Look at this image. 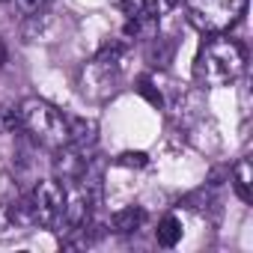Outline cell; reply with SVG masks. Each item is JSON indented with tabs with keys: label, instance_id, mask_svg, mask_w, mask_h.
<instances>
[{
	"label": "cell",
	"instance_id": "obj_1",
	"mask_svg": "<svg viewBox=\"0 0 253 253\" xmlns=\"http://www.w3.org/2000/svg\"><path fill=\"white\" fill-rule=\"evenodd\" d=\"M244 72V51L232 39H209L200 45L194 60V78L203 86H226Z\"/></svg>",
	"mask_w": 253,
	"mask_h": 253
},
{
	"label": "cell",
	"instance_id": "obj_2",
	"mask_svg": "<svg viewBox=\"0 0 253 253\" xmlns=\"http://www.w3.org/2000/svg\"><path fill=\"white\" fill-rule=\"evenodd\" d=\"M18 116H21V128L30 131L39 143L57 149L63 143H69V119L48 101L42 98H24L18 104Z\"/></svg>",
	"mask_w": 253,
	"mask_h": 253
},
{
	"label": "cell",
	"instance_id": "obj_3",
	"mask_svg": "<svg viewBox=\"0 0 253 253\" xmlns=\"http://www.w3.org/2000/svg\"><path fill=\"white\" fill-rule=\"evenodd\" d=\"M247 0H188V18L197 30L217 36L238 24Z\"/></svg>",
	"mask_w": 253,
	"mask_h": 253
},
{
	"label": "cell",
	"instance_id": "obj_4",
	"mask_svg": "<svg viewBox=\"0 0 253 253\" xmlns=\"http://www.w3.org/2000/svg\"><path fill=\"white\" fill-rule=\"evenodd\" d=\"M30 203H33V211H36V223H42L48 229H60L63 209H66V188L57 179H42L33 188Z\"/></svg>",
	"mask_w": 253,
	"mask_h": 253
},
{
	"label": "cell",
	"instance_id": "obj_5",
	"mask_svg": "<svg viewBox=\"0 0 253 253\" xmlns=\"http://www.w3.org/2000/svg\"><path fill=\"white\" fill-rule=\"evenodd\" d=\"M54 155H57V158H54V170H57V176H63V182H78L81 173H84V167H86L84 152L75 149L72 143H63V146L54 149Z\"/></svg>",
	"mask_w": 253,
	"mask_h": 253
},
{
	"label": "cell",
	"instance_id": "obj_6",
	"mask_svg": "<svg viewBox=\"0 0 253 253\" xmlns=\"http://www.w3.org/2000/svg\"><path fill=\"white\" fill-rule=\"evenodd\" d=\"M69 143L81 152L92 149L98 143V125L95 119H86V116H72L69 119Z\"/></svg>",
	"mask_w": 253,
	"mask_h": 253
},
{
	"label": "cell",
	"instance_id": "obj_7",
	"mask_svg": "<svg viewBox=\"0 0 253 253\" xmlns=\"http://www.w3.org/2000/svg\"><path fill=\"white\" fill-rule=\"evenodd\" d=\"M143 209H137V206H128V209H119L116 214H113V229L116 232H122V235H128V232H137L140 226H143Z\"/></svg>",
	"mask_w": 253,
	"mask_h": 253
},
{
	"label": "cell",
	"instance_id": "obj_8",
	"mask_svg": "<svg viewBox=\"0 0 253 253\" xmlns=\"http://www.w3.org/2000/svg\"><path fill=\"white\" fill-rule=\"evenodd\" d=\"M6 214H9V223H15V226H33L36 223V211H33L30 197H21L12 206H6Z\"/></svg>",
	"mask_w": 253,
	"mask_h": 253
},
{
	"label": "cell",
	"instance_id": "obj_9",
	"mask_svg": "<svg viewBox=\"0 0 253 253\" xmlns=\"http://www.w3.org/2000/svg\"><path fill=\"white\" fill-rule=\"evenodd\" d=\"M155 238H158V244H161V247H176V244H179V238H182V223H179V217L167 214V217L158 223Z\"/></svg>",
	"mask_w": 253,
	"mask_h": 253
},
{
	"label": "cell",
	"instance_id": "obj_10",
	"mask_svg": "<svg viewBox=\"0 0 253 253\" xmlns=\"http://www.w3.org/2000/svg\"><path fill=\"white\" fill-rule=\"evenodd\" d=\"M232 185H235V194L241 203H250L253 200V191H250V161H238L235 170H232Z\"/></svg>",
	"mask_w": 253,
	"mask_h": 253
},
{
	"label": "cell",
	"instance_id": "obj_11",
	"mask_svg": "<svg viewBox=\"0 0 253 253\" xmlns=\"http://www.w3.org/2000/svg\"><path fill=\"white\" fill-rule=\"evenodd\" d=\"M21 128V116H18V107L12 104H3L0 107V134H12Z\"/></svg>",
	"mask_w": 253,
	"mask_h": 253
},
{
	"label": "cell",
	"instance_id": "obj_12",
	"mask_svg": "<svg viewBox=\"0 0 253 253\" xmlns=\"http://www.w3.org/2000/svg\"><path fill=\"white\" fill-rule=\"evenodd\" d=\"M170 57H173V45H170L167 39H158V36H155V42H152V48H149L152 66H167Z\"/></svg>",
	"mask_w": 253,
	"mask_h": 253
},
{
	"label": "cell",
	"instance_id": "obj_13",
	"mask_svg": "<svg viewBox=\"0 0 253 253\" xmlns=\"http://www.w3.org/2000/svg\"><path fill=\"white\" fill-rule=\"evenodd\" d=\"M137 92H140V95H143V98H146L149 104H155V107H161V104H164L161 92L155 89V84H152L149 78H140V81H137Z\"/></svg>",
	"mask_w": 253,
	"mask_h": 253
},
{
	"label": "cell",
	"instance_id": "obj_14",
	"mask_svg": "<svg viewBox=\"0 0 253 253\" xmlns=\"http://www.w3.org/2000/svg\"><path fill=\"white\" fill-rule=\"evenodd\" d=\"M119 164H122V167H146L149 158H146V152H131V149H128V152L119 155Z\"/></svg>",
	"mask_w": 253,
	"mask_h": 253
},
{
	"label": "cell",
	"instance_id": "obj_15",
	"mask_svg": "<svg viewBox=\"0 0 253 253\" xmlns=\"http://www.w3.org/2000/svg\"><path fill=\"white\" fill-rule=\"evenodd\" d=\"M42 6H45V0H15V9L27 18V15H36V12H42Z\"/></svg>",
	"mask_w": 253,
	"mask_h": 253
},
{
	"label": "cell",
	"instance_id": "obj_16",
	"mask_svg": "<svg viewBox=\"0 0 253 253\" xmlns=\"http://www.w3.org/2000/svg\"><path fill=\"white\" fill-rule=\"evenodd\" d=\"M6 60H9V51H6V42H3V39H0V69H3V66H6Z\"/></svg>",
	"mask_w": 253,
	"mask_h": 253
},
{
	"label": "cell",
	"instance_id": "obj_17",
	"mask_svg": "<svg viewBox=\"0 0 253 253\" xmlns=\"http://www.w3.org/2000/svg\"><path fill=\"white\" fill-rule=\"evenodd\" d=\"M9 226V214H6V206H0V232Z\"/></svg>",
	"mask_w": 253,
	"mask_h": 253
},
{
	"label": "cell",
	"instance_id": "obj_18",
	"mask_svg": "<svg viewBox=\"0 0 253 253\" xmlns=\"http://www.w3.org/2000/svg\"><path fill=\"white\" fill-rule=\"evenodd\" d=\"M0 3H6V0H0Z\"/></svg>",
	"mask_w": 253,
	"mask_h": 253
}]
</instances>
